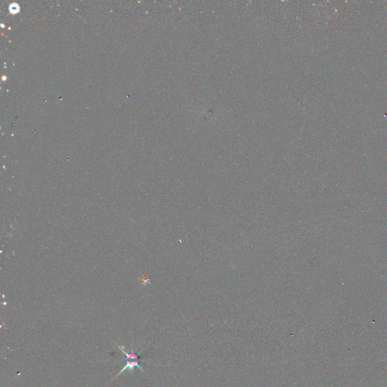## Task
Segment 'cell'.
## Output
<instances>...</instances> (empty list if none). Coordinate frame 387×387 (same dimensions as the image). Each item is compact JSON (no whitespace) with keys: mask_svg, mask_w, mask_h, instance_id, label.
Listing matches in <instances>:
<instances>
[{"mask_svg":"<svg viewBox=\"0 0 387 387\" xmlns=\"http://www.w3.org/2000/svg\"><path fill=\"white\" fill-rule=\"evenodd\" d=\"M118 346L119 347L120 350L126 355V365L122 370H121L118 374H117V377L120 375L121 373L124 372V371L126 370H133L134 368L137 367V368H139L141 371H143L142 369V367L140 365V358H139V356H138V355L135 354L134 353L133 350H132V352L131 353H128L127 351H126L125 348L124 347H121L120 345ZM116 377V378H117Z\"/></svg>","mask_w":387,"mask_h":387,"instance_id":"6da1fadb","label":"cell"}]
</instances>
